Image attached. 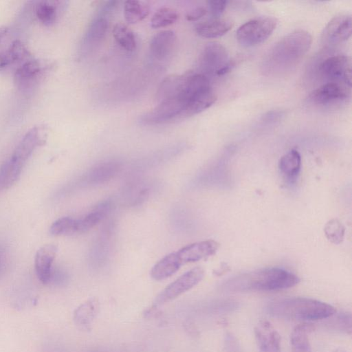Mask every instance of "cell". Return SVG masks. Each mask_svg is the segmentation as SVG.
Masks as SVG:
<instances>
[{
  "instance_id": "1",
  "label": "cell",
  "mask_w": 352,
  "mask_h": 352,
  "mask_svg": "<svg viewBox=\"0 0 352 352\" xmlns=\"http://www.w3.org/2000/svg\"><path fill=\"white\" fill-rule=\"evenodd\" d=\"M300 278L278 267H269L234 276L223 285L229 292L277 291L294 287Z\"/></svg>"
},
{
  "instance_id": "2",
  "label": "cell",
  "mask_w": 352,
  "mask_h": 352,
  "mask_svg": "<svg viewBox=\"0 0 352 352\" xmlns=\"http://www.w3.org/2000/svg\"><path fill=\"white\" fill-rule=\"evenodd\" d=\"M265 310L274 318L305 321L324 320L336 312L331 305L306 297L275 299L267 303Z\"/></svg>"
},
{
  "instance_id": "3",
  "label": "cell",
  "mask_w": 352,
  "mask_h": 352,
  "mask_svg": "<svg viewBox=\"0 0 352 352\" xmlns=\"http://www.w3.org/2000/svg\"><path fill=\"white\" fill-rule=\"evenodd\" d=\"M312 36L306 30H296L281 38L270 49L266 66L272 72H282L296 65L309 51Z\"/></svg>"
},
{
  "instance_id": "4",
  "label": "cell",
  "mask_w": 352,
  "mask_h": 352,
  "mask_svg": "<svg viewBox=\"0 0 352 352\" xmlns=\"http://www.w3.org/2000/svg\"><path fill=\"white\" fill-rule=\"evenodd\" d=\"M276 25V19L271 16L250 20L239 28L236 39L243 46H255L267 39Z\"/></svg>"
},
{
  "instance_id": "5",
  "label": "cell",
  "mask_w": 352,
  "mask_h": 352,
  "mask_svg": "<svg viewBox=\"0 0 352 352\" xmlns=\"http://www.w3.org/2000/svg\"><path fill=\"white\" fill-rule=\"evenodd\" d=\"M199 65L204 74L222 76L232 66L226 48L218 42L207 43L199 58Z\"/></svg>"
},
{
  "instance_id": "6",
  "label": "cell",
  "mask_w": 352,
  "mask_h": 352,
  "mask_svg": "<svg viewBox=\"0 0 352 352\" xmlns=\"http://www.w3.org/2000/svg\"><path fill=\"white\" fill-rule=\"evenodd\" d=\"M201 267H194L186 272L167 285L155 298L154 305H161L176 298L181 294L197 285L204 276Z\"/></svg>"
},
{
  "instance_id": "7",
  "label": "cell",
  "mask_w": 352,
  "mask_h": 352,
  "mask_svg": "<svg viewBox=\"0 0 352 352\" xmlns=\"http://www.w3.org/2000/svg\"><path fill=\"white\" fill-rule=\"evenodd\" d=\"M318 71L327 82L351 85V60L348 56L336 54L326 58L320 63Z\"/></svg>"
},
{
  "instance_id": "8",
  "label": "cell",
  "mask_w": 352,
  "mask_h": 352,
  "mask_svg": "<svg viewBox=\"0 0 352 352\" xmlns=\"http://www.w3.org/2000/svg\"><path fill=\"white\" fill-rule=\"evenodd\" d=\"M186 101L179 96L171 97L160 100V103L151 111L142 116L146 124H155L171 121L184 117Z\"/></svg>"
},
{
  "instance_id": "9",
  "label": "cell",
  "mask_w": 352,
  "mask_h": 352,
  "mask_svg": "<svg viewBox=\"0 0 352 352\" xmlns=\"http://www.w3.org/2000/svg\"><path fill=\"white\" fill-rule=\"evenodd\" d=\"M348 85L336 82H327L309 95V101L316 105L329 107L340 103L350 96Z\"/></svg>"
},
{
  "instance_id": "10",
  "label": "cell",
  "mask_w": 352,
  "mask_h": 352,
  "mask_svg": "<svg viewBox=\"0 0 352 352\" xmlns=\"http://www.w3.org/2000/svg\"><path fill=\"white\" fill-rule=\"evenodd\" d=\"M351 16L342 13L333 16L324 27L322 33V41L327 45L340 44L351 35Z\"/></svg>"
},
{
  "instance_id": "11",
  "label": "cell",
  "mask_w": 352,
  "mask_h": 352,
  "mask_svg": "<svg viewBox=\"0 0 352 352\" xmlns=\"http://www.w3.org/2000/svg\"><path fill=\"white\" fill-rule=\"evenodd\" d=\"M44 65L33 57L20 64L16 69L14 80L21 89L32 87L44 74Z\"/></svg>"
},
{
  "instance_id": "12",
  "label": "cell",
  "mask_w": 352,
  "mask_h": 352,
  "mask_svg": "<svg viewBox=\"0 0 352 352\" xmlns=\"http://www.w3.org/2000/svg\"><path fill=\"white\" fill-rule=\"evenodd\" d=\"M254 332L259 352H281L280 334L270 322H258Z\"/></svg>"
},
{
  "instance_id": "13",
  "label": "cell",
  "mask_w": 352,
  "mask_h": 352,
  "mask_svg": "<svg viewBox=\"0 0 352 352\" xmlns=\"http://www.w3.org/2000/svg\"><path fill=\"white\" fill-rule=\"evenodd\" d=\"M220 244L214 240H205L186 245L176 252L182 265L198 261L214 254Z\"/></svg>"
},
{
  "instance_id": "14",
  "label": "cell",
  "mask_w": 352,
  "mask_h": 352,
  "mask_svg": "<svg viewBox=\"0 0 352 352\" xmlns=\"http://www.w3.org/2000/svg\"><path fill=\"white\" fill-rule=\"evenodd\" d=\"M45 137L44 128H32L23 137L11 156L25 164L34 149L44 143Z\"/></svg>"
},
{
  "instance_id": "15",
  "label": "cell",
  "mask_w": 352,
  "mask_h": 352,
  "mask_svg": "<svg viewBox=\"0 0 352 352\" xmlns=\"http://www.w3.org/2000/svg\"><path fill=\"white\" fill-rule=\"evenodd\" d=\"M176 42L177 36L173 31H161L155 34L151 40V54L158 60H165L172 54Z\"/></svg>"
},
{
  "instance_id": "16",
  "label": "cell",
  "mask_w": 352,
  "mask_h": 352,
  "mask_svg": "<svg viewBox=\"0 0 352 352\" xmlns=\"http://www.w3.org/2000/svg\"><path fill=\"white\" fill-rule=\"evenodd\" d=\"M57 248L53 244H47L38 250L34 259L37 277L43 284L50 281L52 273V263L56 256Z\"/></svg>"
},
{
  "instance_id": "17",
  "label": "cell",
  "mask_w": 352,
  "mask_h": 352,
  "mask_svg": "<svg viewBox=\"0 0 352 352\" xmlns=\"http://www.w3.org/2000/svg\"><path fill=\"white\" fill-rule=\"evenodd\" d=\"M26 46L19 40H15L5 50L0 51V71L13 65H20L32 58Z\"/></svg>"
},
{
  "instance_id": "18",
  "label": "cell",
  "mask_w": 352,
  "mask_h": 352,
  "mask_svg": "<svg viewBox=\"0 0 352 352\" xmlns=\"http://www.w3.org/2000/svg\"><path fill=\"white\" fill-rule=\"evenodd\" d=\"M232 27L231 21L217 18L197 23L195 31L201 37L212 38L226 34Z\"/></svg>"
},
{
  "instance_id": "19",
  "label": "cell",
  "mask_w": 352,
  "mask_h": 352,
  "mask_svg": "<svg viewBox=\"0 0 352 352\" xmlns=\"http://www.w3.org/2000/svg\"><path fill=\"white\" fill-rule=\"evenodd\" d=\"M182 265V263L177 253H170L153 267L151 270V276L156 280L166 279L177 272Z\"/></svg>"
},
{
  "instance_id": "20",
  "label": "cell",
  "mask_w": 352,
  "mask_h": 352,
  "mask_svg": "<svg viewBox=\"0 0 352 352\" xmlns=\"http://www.w3.org/2000/svg\"><path fill=\"white\" fill-rule=\"evenodd\" d=\"M111 207V201H102L83 218L78 219V233L86 232L96 226L109 212Z\"/></svg>"
},
{
  "instance_id": "21",
  "label": "cell",
  "mask_w": 352,
  "mask_h": 352,
  "mask_svg": "<svg viewBox=\"0 0 352 352\" xmlns=\"http://www.w3.org/2000/svg\"><path fill=\"white\" fill-rule=\"evenodd\" d=\"M24 165L11 156L0 166V192L9 188L17 181Z\"/></svg>"
},
{
  "instance_id": "22",
  "label": "cell",
  "mask_w": 352,
  "mask_h": 352,
  "mask_svg": "<svg viewBox=\"0 0 352 352\" xmlns=\"http://www.w3.org/2000/svg\"><path fill=\"white\" fill-rule=\"evenodd\" d=\"M313 329L311 324L305 323L293 329L290 336L292 352H312L309 334Z\"/></svg>"
},
{
  "instance_id": "23",
  "label": "cell",
  "mask_w": 352,
  "mask_h": 352,
  "mask_svg": "<svg viewBox=\"0 0 352 352\" xmlns=\"http://www.w3.org/2000/svg\"><path fill=\"white\" fill-rule=\"evenodd\" d=\"M301 168V156L299 152L292 149L283 155L278 162V168L281 173L289 179H294Z\"/></svg>"
},
{
  "instance_id": "24",
  "label": "cell",
  "mask_w": 352,
  "mask_h": 352,
  "mask_svg": "<svg viewBox=\"0 0 352 352\" xmlns=\"http://www.w3.org/2000/svg\"><path fill=\"white\" fill-rule=\"evenodd\" d=\"M120 165L114 162H104L92 168L87 175L89 184H99L112 178L118 172Z\"/></svg>"
},
{
  "instance_id": "25",
  "label": "cell",
  "mask_w": 352,
  "mask_h": 352,
  "mask_svg": "<svg viewBox=\"0 0 352 352\" xmlns=\"http://www.w3.org/2000/svg\"><path fill=\"white\" fill-rule=\"evenodd\" d=\"M148 13L149 6L145 1L129 0L124 2V17L126 21L131 24L142 21Z\"/></svg>"
},
{
  "instance_id": "26",
  "label": "cell",
  "mask_w": 352,
  "mask_h": 352,
  "mask_svg": "<svg viewBox=\"0 0 352 352\" xmlns=\"http://www.w3.org/2000/svg\"><path fill=\"white\" fill-rule=\"evenodd\" d=\"M59 1H42L38 2L35 14L38 20L44 25H51L57 19Z\"/></svg>"
},
{
  "instance_id": "27",
  "label": "cell",
  "mask_w": 352,
  "mask_h": 352,
  "mask_svg": "<svg viewBox=\"0 0 352 352\" xmlns=\"http://www.w3.org/2000/svg\"><path fill=\"white\" fill-rule=\"evenodd\" d=\"M117 43L124 50L132 52L136 48L135 37L132 30L123 23H116L112 30Z\"/></svg>"
},
{
  "instance_id": "28",
  "label": "cell",
  "mask_w": 352,
  "mask_h": 352,
  "mask_svg": "<svg viewBox=\"0 0 352 352\" xmlns=\"http://www.w3.org/2000/svg\"><path fill=\"white\" fill-rule=\"evenodd\" d=\"M108 21L104 16L95 18L90 23L85 36V43H96L101 41L108 29Z\"/></svg>"
},
{
  "instance_id": "29",
  "label": "cell",
  "mask_w": 352,
  "mask_h": 352,
  "mask_svg": "<svg viewBox=\"0 0 352 352\" xmlns=\"http://www.w3.org/2000/svg\"><path fill=\"white\" fill-rule=\"evenodd\" d=\"M177 12L171 8L163 7L158 9L151 19L153 28H160L173 24L178 19Z\"/></svg>"
},
{
  "instance_id": "30",
  "label": "cell",
  "mask_w": 352,
  "mask_h": 352,
  "mask_svg": "<svg viewBox=\"0 0 352 352\" xmlns=\"http://www.w3.org/2000/svg\"><path fill=\"white\" fill-rule=\"evenodd\" d=\"M327 324L330 329L344 333L345 334H351V314L350 312H336L329 317Z\"/></svg>"
},
{
  "instance_id": "31",
  "label": "cell",
  "mask_w": 352,
  "mask_h": 352,
  "mask_svg": "<svg viewBox=\"0 0 352 352\" xmlns=\"http://www.w3.org/2000/svg\"><path fill=\"white\" fill-rule=\"evenodd\" d=\"M50 232L55 236L78 233V219L69 217L59 218L52 224Z\"/></svg>"
},
{
  "instance_id": "32",
  "label": "cell",
  "mask_w": 352,
  "mask_h": 352,
  "mask_svg": "<svg viewBox=\"0 0 352 352\" xmlns=\"http://www.w3.org/2000/svg\"><path fill=\"white\" fill-rule=\"evenodd\" d=\"M96 300H89L78 307L74 312V320L81 325H87L94 318L97 309Z\"/></svg>"
},
{
  "instance_id": "33",
  "label": "cell",
  "mask_w": 352,
  "mask_h": 352,
  "mask_svg": "<svg viewBox=\"0 0 352 352\" xmlns=\"http://www.w3.org/2000/svg\"><path fill=\"white\" fill-rule=\"evenodd\" d=\"M324 232L330 242L340 244L344 240L345 228L338 219H332L325 224Z\"/></svg>"
},
{
  "instance_id": "34",
  "label": "cell",
  "mask_w": 352,
  "mask_h": 352,
  "mask_svg": "<svg viewBox=\"0 0 352 352\" xmlns=\"http://www.w3.org/2000/svg\"><path fill=\"white\" fill-rule=\"evenodd\" d=\"M228 1L225 0H212L208 1V9L213 16L217 19L226 10Z\"/></svg>"
},
{
  "instance_id": "35",
  "label": "cell",
  "mask_w": 352,
  "mask_h": 352,
  "mask_svg": "<svg viewBox=\"0 0 352 352\" xmlns=\"http://www.w3.org/2000/svg\"><path fill=\"white\" fill-rule=\"evenodd\" d=\"M226 352H241L238 340L231 333H227L225 338Z\"/></svg>"
},
{
  "instance_id": "36",
  "label": "cell",
  "mask_w": 352,
  "mask_h": 352,
  "mask_svg": "<svg viewBox=\"0 0 352 352\" xmlns=\"http://www.w3.org/2000/svg\"><path fill=\"white\" fill-rule=\"evenodd\" d=\"M208 10L204 7H197L190 10L186 15V18L189 21H196L205 16Z\"/></svg>"
},
{
  "instance_id": "37",
  "label": "cell",
  "mask_w": 352,
  "mask_h": 352,
  "mask_svg": "<svg viewBox=\"0 0 352 352\" xmlns=\"http://www.w3.org/2000/svg\"><path fill=\"white\" fill-rule=\"evenodd\" d=\"M284 116V112L279 110H272L267 112L263 116V121L267 123L277 122Z\"/></svg>"
},
{
  "instance_id": "38",
  "label": "cell",
  "mask_w": 352,
  "mask_h": 352,
  "mask_svg": "<svg viewBox=\"0 0 352 352\" xmlns=\"http://www.w3.org/2000/svg\"><path fill=\"white\" fill-rule=\"evenodd\" d=\"M9 33V28L7 27L0 28V44L5 40Z\"/></svg>"
},
{
  "instance_id": "39",
  "label": "cell",
  "mask_w": 352,
  "mask_h": 352,
  "mask_svg": "<svg viewBox=\"0 0 352 352\" xmlns=\"http://www.w3.org/2000/svg\"><path fill=\"white\" fill-rule=\"evenodd\" d=\"M333 352H348V351L342 348H338V349H335Z\"/></svg>"
},
{
  "instance_id": "40",
  "label": "cell",
  "mask_w": 352,
  "mask_h": 352,
  "mask_svg": "<svg viewBox=\"0 0 352 352\" xmlns=\"http://www.w3.org/2000/svg\"><path fill=\"white\" fill-rule=\"evenodd\" d=\"M1 250H0V258H1Z\"/></svg>"
}]
</instances>
